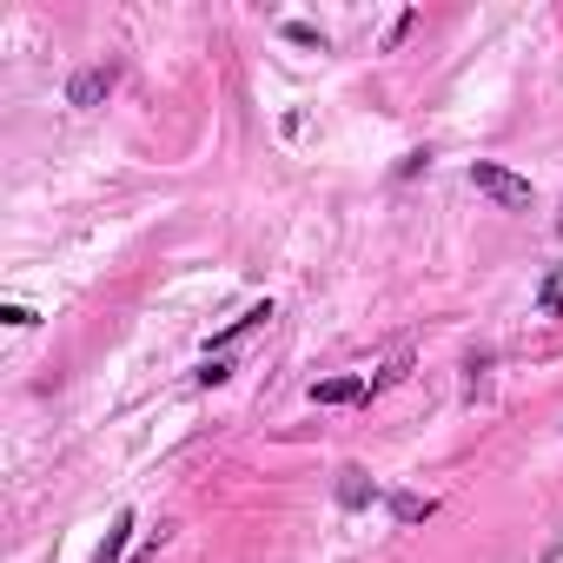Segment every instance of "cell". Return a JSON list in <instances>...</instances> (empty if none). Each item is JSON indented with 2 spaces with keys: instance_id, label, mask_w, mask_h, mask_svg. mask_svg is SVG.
<instances>
[{
  "instance_id": "obj_1",
  "label": "cell",
  "mask_w": 563,
  "mask_h": 563,
  "mask_svg": "<svg viewBox=\"0 0 563 563\" xmlns=\"http://www.w3.org/2000/svg\"><path fill=\"white\" fill-rule=\"evenodd\" d=\"M471 186H477L484 199H497L504 212H530V179H517V173L497 166V159H477V166H471Z\"/></svg>"
},
{
  "instance_id": "obj_2",
  "label": "cell",
  "mask_w": 563,
  "mask_h": 563,
  "mask_svg": "<svg viewBox=\"0 0 563 563\" xmlns=\"http://www.w3.org/2000/svg\"><path fill=\"white\" fill-rule=\"evenodd\" d=\"M113 80H120L113 67H87V74H80V80L67 87V100H74V107H93L100 93H113Z\"/></svg>"
},
{
  "instance_id": "obj_8",
  "label": "cell",
  "mask_w": 563,
  "mask_h": 563,
  "mask_svg": "<svg viewBox=\"0 0 563 563\" xmlns=\"http://www.w3.org/2000/svg\"><path fill=\"white\" fill-rule=\"evenodd\" d=\"M556 239H563V219H556Z\"/></svg>"
},
{
  "instance_id": "obj_3",
  "label": "cell",
  "mask_w": 563,
  "mask_h": 563,
  "mask_svg": "<svg viewBox=\"0 0 563 563\" xmlns=\"http://www.w3.org/2000/svg\"><path fill=\"white\" fill-rule=\"evenodd\" d=\"M312 398L319 405H358L365 398V378H325V385H312Z\"/></svg>"
},
{
  "instance_id": "obj_7",
  "label": "cell",
  "mask_w": 563,
  "mask_h": 563,
  "mask_svg": "<svg viewBox=\"0 0 563 563\" xmlns=\"http://www.w3.org/2000/svg\"><path fill=\"white\" fill-rule=\"evenodd\" d=\"M339 497H345V504H365V477H358V471H345V490H339Z\"/></svg>"
},
{
  "instance_id": "obj_6",
  "label": "cell",
  "mask_w": 563,
  "mask_h": 563,
  "mask_svg": "<svg viewBox=\"0 0 563 563\" xmlns=\"http://www.w3.org/2000/svg\"><path fill=\"white\" fill-rule=\"evenodd\" d=\"M391 510H398V517H405V523H418V517H431V497H398V504H391Z\"/></svg>"
},
{
  "instance_id": "obj_5",
  "label": "cell",
  "mask_w": 563,
  "mask_h": 563,
  "mask_svg": "<svg viewBox=\"0 0 563 563\" xmlns=\"http://www.w3.org/2000/svg\"><path fill=\"white\" fill-rule=\"evenodd\" d=\"M265 319H272V306H252L245 319H232V325L219 332V345H232V339H245V332H252V325H265Z\"/></svg>"
},
{
  "instance_id": "obj_4",
  "label": "cell",
  "mask_w": 563,
  "mask_h": 563,
  "mask_svg": "<svg viewBox=\"0 0 563 563\" xmlns=\"http://www.w3.org/2000/svg\"><path fill=\"white\" fill-rule=\"evenodd\" d=\"M126 537H133V517H120V523L107 530V543H100V556H93V563H120V550H126Z\"/></svg>"
}]
</instances>
